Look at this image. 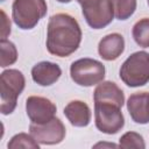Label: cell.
I'll list each match as a JSON object with an SVG mask.
<instances>
[{
	"label": "cell",
	"instance_id": "6da1fadb",
	"mask_svg": "<svg viewBox=\"0 0 149 149\" xmlns=\"http://www.w3.org/2000/svg\"><path fill=\"white\" fill-rule=\"evenodd\" d=\"M81 41V29L74 17L65 13L52 15L48 23L47 49L51 55L68 57Z\"/></svg>",
	"mask_w": 149,
	"mask_h": 149
},
{
	"label": "cell",
	"instance_id": "7a4b0ae2",
	"mask_svg": "<svg viewBox=\"0 0 149 149\" xmlns=\"http://www.w3.org/2000/svg\"><path fill=\"white\" fill-rule=\"evenodd\" d=\"M24 76L21 71L15 69L6 70L0 76V98L1 113L3 115L10 114L17 102V97L24 88Z\"/></svg>",
	"mask_w": 149,
	"mask_h": 149
},
{
	"label": "cell",
	"instance_id": "3957f363",
	"mask_svg": "<svg viewBox=\"0 0 149 149\" xmlns=\"http://www.w3.org/2000/svg\"><path fill=\"white\" fill-rule=\"evenodd\" d=\"M120 78L130 87L146 85L149 81V54L137 51L130 55L121 65Z\"/></svg>",
	"mask_w": 149,
	"mask_h": 149
},
{
	"label": "cell",
	"instance_id": "277c9868",
	"mask_svg": "<svg viewBox=\"0 0 149 149\" xmlns=\"http://www.w3.org/2000/svg\"><path fill=\"white\" fill-rule=\"evenodd\" d=\"M44 0H14L13 20L21 29H31L47 14Z\"/></svg>",
	"mask_w": 149,
	"mask_h": 149
},
{
	"label": "cell",
	"instance_id": "5b68a950",
	"mask_svg": "<svg viewBox=\"0 0 149 149\" xmlns=\"http://www.w3.org/2000/svg\"><path fill=\"white\" fill-rule=\"evenodd\" d=\"M71 79L80 86H93L105 78V66L93 58H80L71 64Z\"/></svg>",
	"mask_w": 149,
	"mask_h": 149
},
{
	"label": "cell",
	"instance_id": "8992f818",
	"mask_svg": "<svg viewBox=\"0 0 149 149\" xmlns=\"http://www.w3.org/2000/svg\"><path fill=\"white\" fill-rule=\"evenodd\" d=\"M95 127L105 134H116L125 125L121 107L112 102H94Z\"/></svg>",
	"mask_w": 149,
	"mask_h": 149
},
{
	"label": "cell",
	"instance_id": "52a82bcc",
	"mask_svg": "<svg viewBox=\"0 0 149 149\" xmlns=\"http://www.w3.org/2000/svg\"><path fill=\"white\" fill-rule=\"evenodd\" d=\"M83 15L90 27L100 29L108 26L114 16V9L111 0H99L81 6Z\"/></svg>",
	"mask_w": 149,
	"mask_h": 149
},
{
	"label": "cell",
	"instance_id": "ba28073f",
	"mask_svg": "<svg viewBox=\"0 0 149 149\" xmlns=\"http://www.w3.org/2000/svg\"><path fill=\"white\" fill-rule=\"evenodd\" d=\"M30 135L41 144H57L65 137V127L58 118H54L47 123L29 126Z\"/></svg>",
	"mask_w": 149,
	"mask_h": 149
},
{
	"label": "cell",
	"instance_id": "9c48e42d",
	"mask_svg": "<svg viewBox=\"0 0 149 149\" xmlns=\"http://www.w3.org/2000/svg\"><path fill=\"white\" fill-rule=\"evenodd\" d=\"M26 111L33 123L42 125L55 118L56 106L51 100L44 97L31 95L26 101Z\"/></svg>",
	"mask_w": 149,
	"mask_h": 149
},
{
	"label": "cell",
	"instance_id": "30bf717a",
	"mask_svg": "<svg viewBox=\"0 0 149 149\" xmlns=\"http://www.w3.org/2000/svg\"><path fill=\"white\" fill-rule=\"evenodd\" d=\"M125 50V40L123 36L113 33L102 37L98 45L99 55L105 61H114Z\"/></svg>",
	"mask_w": 149,
	"mask_h": 149
},
{
	"label": "cell",
	"instance_id": "8fae6325",
	"mask_svg": "<svg viewBox=\"0 0 149 149\" xmlns=\"http://www.w3.org/2000/svg\"><path fill=\"white\" fill-rule=\"evenodd\" d=\"M62 74L61 68L51 62H41L33 66L31 77L41 86H49L56 83Z\"/></svg>",
	"mask_w": 149,
	"mask_h": 149
},
{
	"label": "cell",
	"instance_id": "7c38bea8",
	"mask_svg": "<svg viewBox=\"0 0 149 149\" xmlns=\"http://www.w3.org/2000/svg\"><path fill=\"white\" fill-rule=\"evenodd\" d=\"M94 102H112L122 107L125 104V94L122 90L113 81H102L94 90Z\"/></svg>",
	"mask_w": 149,
	"mask_h": 149
},
{
	"label": "cell",
	"instance_id": "4fadbf2b",
	"mask_svg": "<svg viewBox=\"0 0 149 149\" xmlns=\"http://www.w3.org/2000/svg\"><path fill=\"white\" fill-rule=\"evenodd\" d=\"M64 115L74 127H85L91 121L90 107L80 100L70 101L64 108Z\"/></svg>",
	"mask_w": 149,
	"mask_h": 149
},
{
	"label": "cell",
	"instance_id": "5bb4252c",
	"mask_svg": "<svg viewBox=\"0 0 149 149\" xmlns=\"http://www.w3.org/2000/svg\"><path fill=\"white\" fill-rule=\"evenodd\" d=\"M133 38L142 48H149V19L139 20L133 27Z\"/></svg>",
	"mask_w": 149,
	"mask_h": 149
},
{
	"label": "cell",
	"instance_id": "9a60e30c",
	"mask_svg": "<svg viewBox=\"0 0 149 149\" xmlns=\"http://www.w3.org/2000/svg\"><path fill=\"white\" fill-rule=\"evenodd\" d=\"M114 15L119 20H127L136 9V0H111Z\"/></svg>",
	"mask_w": 149,
	"mask_h": 149
},
{
	"label": "cell",
	"instance_id": "2e32d148",
	"mask_svg": "<svg viewBox=\"0 0 149 149\" xmlns=\"http://www.w3.org/2000/svg\"><path fill=\"white\" fill-rule=\"evenodd\" d=\"M0 49H1V59H0V66L6 68L17 59V51L15 45L7 40H1L0 42Z\"/></svg>",
	"mask_w": 149,
	"mask_h": 149
},
{
	"label": "cell",
	"instance_id": "e0dca14e",
	"mask_svg": "<svg viewBox=\"0 0 149 149\" xmlns=\"http://www.w3.org/2000/svg\"><path fill=\"white\" fill-rule=\"evenodd\" d=\"M38 142L31 136L26 133H20L16 134L15 136L12 137L10 142H8V148L14 149V148H34L38 149Z\"/></svg>",
	"mask_w": 149,
	"mask_h": 149
},
{
	"label": "cell",
	"instance_id": "ac0fdd59",
	"mask_svg": "<svg viewBox=\"0 0 149 149\" xmlns=\"http://www.w3.org/2000/svg\"><path fill=\"white\" fill-rule=\"evenodd\" d=\"M119 146L121 148H125V149H129V148L143 149L146 147L144 141H143V137L140 134L135 133V132H128V133L123 134L120 137Z\"/></svg>",
	"mask_w": 149,
	"mask_h": 149
},
{
	"label": "cell",
	"instance_id": "d6986e66",
	"mask_svg": "<svg viewBox=\"0 0 149 149\" xmlns=\"http://www.w3.org/2000/svg\"><path fill=\"white\" fill-rule=\"evenodd\" d=\"M2 15V22H1V40H6L7 35L10 33V21L7 19L5 12H1Z\"/></svg>",
	"mask_w": 149,
	"mask_h": 149
},
{
	"label": "cell",
	"instance_id": "ffe728a7",
	"mask_svg": "<svg viewBox=\"0 0 149 149\" xmlns=\"http://www.w3.org/2000/svg\"><path fill=\"white\" fill-rule=\"evenodd\" d=\"M143 106H144V115H146V119L149 122V92H146Z\"/></svg>",
	"mask_w": 149,
	"mask_h": 149
},
{
	"label": "cell",
	"instance_id": "44dd1931",
	"mask_svg": "<svg viewBox=\"0 0 149 149\" xmlns=\"http://www.w3.org/2000/svg\"><path fill=\"white\" fill-rule=\"evenodd\" d=\"M94 1H99V0H78V2L80 3V6H84V5H87V3L94 2Z\"/></svg>",
	"mask_w": 149,
	"mask_h": 149
},
{
	"label": "cell",
	"instance_id": "7402d4cb",
	"mask_svg": "<svg viewBox=\"0 0 149 149\" xmlns=\"http://www.w3.org/2000/svg\"><path fill=\"white\" fill-rule=\"evenodd\" d=\"M58 2H63V3H66V2H70V1H72V0H57Z\"/></svg>",
	"mask_w": 149,
	"mask_h": 149
},
{
	"label": "cell",
	"instance_id": "603a6c76",
	"mask_svg": "<svg viewBox=\"0 0 149 149\" xmlns=\"http://www.w3.org/2000/svg\"><path fill=\"white\" fill-rule=\"evenodd\" d=\"M148 5H149V0H148Z\"/></svg>",
	"mask_w": 149,
	"mask_h": 149
},
{
	"label": "cell",
	"instance_id": "cb8c5ba5",
	"mask_svg": "<svg viewBox=\"0 0 149 149\" xmlns=\"http://www.w3.org/2000/svg\"><path fill=\"white\" fill-rule=\"evenodd\" d=\"M2 1H3V0H2Z\"/></svg>",
	"mask_w": 149,
	"mask_h": 149
}]
</instances>
